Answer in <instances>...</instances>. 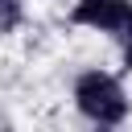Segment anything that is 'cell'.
Listing matches in <instances>:
<instances>
[{
  "mask_svg": "<svg viewBox=\"0 0 132 132\" xmlns=\"http://www.w3.org/2000/svg\"><path fill=\"white\" fill-rule=\"evenodd\" d=\"M74 107L99 128H116L124 116H128V95H124V87H120V78L116 74H107V70H82L78 78H74Z\"/></svg>",
  "mask_w": 132,
  "mask_h": 132,
  "instance_id": "1",
  "label": "cell"
},
{
  "mask_svg": "<svg viewBox=\"0 0 132 132\" xmlns=\"http://www.w3.org/2000/svg\"><path fill=\"white\" fill-rule=\"evenodd\" d=\"M70 21L95 33H124L132 25V0H74Z\"/></svg>",
  "mask_w": 132,
  "mask_h": 132,
  "instance_id": "2",
  "label": "cell"
},
{
  "mask_svg": "<svg viewBox=\"0 0 132 132\" xmlns=\"http://www.w3.org/2000/svg\"><path fill=\"white\" fill-rule=\"evenodd\" d=\"M21 21H25V4L21 0H0V33L21 29Z\"/></svg>",
  "mask_w": 132,
  "mask_h": 132,
  "instance_id": "3",
  "label": "cell"
},
{
  "mask_svg": "<svg viewBox=\"0 0 132 132\" xmlns=\"http://www.w3.org/2000/svg\"><path fill=\"white\" fill-rule=\"evenodd\" d=\"M116 41H120V54H124V66L132 70V25H128L124 33H116Z\"/></svg>",
  "mask_w": 132,
  "mask_h": 132,
  "instance_id": "4",
  "label": "cell"
}]
</instances>
